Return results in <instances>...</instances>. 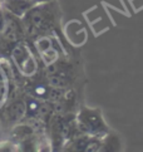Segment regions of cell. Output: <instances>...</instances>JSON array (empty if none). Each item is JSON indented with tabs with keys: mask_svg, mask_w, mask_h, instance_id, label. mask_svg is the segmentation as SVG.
<instances>
[{
	"mask_svg": "<svg viewBox=\"0 0 143 152\" xmlns=\"http://www.w3.org/2000/svg\"><path fill=\"white\" fill-rule=\"evenodd\" d=\"M25 37L29 42H34L40 37L55 35L60 30L62 12L55 0L35 4L21 18Z\"/></svg>",
	"mask_w": 143,
	"mask_h": 152,
	"instance_id": "obj_1",
	"label": "cell"
},
{
	"mask_svg": "<svg viewBox=\"0 0 143 152\" xmlns=\"http://www.w3.org/2000/svg\"><path fill=\"white\" fill-rule=\"evenodd\" d=\"M26 115L25 93L21 91L13 92L0 107V123L4 129H13L16 124L23 122Z\"/></svg>",
	"mask_w": 143,
	"mask_h": 152,
	"instance_id": "obj_2",
	"label": "cell"
},
{
	"mask_svg": "<svg viewBox=\"0 0 143 152\" xmlns=\"http://www.w3.org/2000/svg\"><path fill=\"white\" fill-rule=\"evenodd\" d=\"M75 121L79 131L92 137H104L111 132L99 108L82 107L77 113Z\"/></svg>",
	"mask_w": 143,
	"mask_h": 152,
	"instance_id": "obj_3",
	"label": "cell"
},
{
	"mask_svg": "<svg viewBox=\"0 0 143 152\" xmlns=\"http://www.w3.org/2000/svg\"><path fill=\"white\" fill-rule=\"evenodd\" d=\"M31 47L33 45L29 40H21L15 45L10 54V58L14 66L19 69L21 77H31L38 72V63L35 58L38 56L35 52L31 50Z\"/></svg>",
	"mask_w": 143,
	"mask_h": 152,
	"instance_id": "obj_4",
	"label": "cell"
},
{
	"mask_svg": "<svg viewBox=\"0 0 143 152\" xmlns=\"http://www.w3.org/2000/svg\"><path fill=\"white\" fill-rule=\"evenodd\" d=\"M34 3L30 0H4L3 8L7 12L12 13L18 18H23L28 10L34 7Z\"/></svg>",
	"mask_w": 143,
	"mask_h": 152,
	"instance_id": "obj_5",
	"label": "cell"
},
{
	"mask_svg": "<svg viewBox=\"0 0 143 152\" xmlns=\"http://www.w3.org/2000/svg\"><path fill=\"white\" fill-rule=\"evenodd\" d=\"M5 75L1 73V69H0V104H3V102L7 97V83H5Z\"/></svg>",
	"mask_w": 143,
	"mask_h": 152,
	"instance_id": "obj_6",
	"label": "cell"
},
{
	"mask_svg": "<svg viewBox=\"0 0 143 152\" xmlns=\"http://www.w3.org/2000/svg\"><path fill=\"white\" fill-rule=\"evenodd\" d=\"M5 19H7V17H5V9L0 8V33L3 31L5 26Z\"/></svg>",
	"mask_w": 143,
	"mask_h": 152,
	"instance_id": "obj_7",
	"label": "cell"
},
{
	"mask_svg": "<svg viewBox=\"0 0 143 152\" xmlns=\"http://www.w3.org/2000/svg\"><path fill=\"white\" fill-rule=\"evenodd\" d=\"M34 4H40V3H48V1H53V0H30Z\"/></svg>",
	"mask_w": 143,
	"mask_h": 152,
	"instance_id": "obj_8",
	"label": "cell"
},
{
	"mask_svg": "<svg viewBox=\"0 0 143 152\" xmlns=\"http://www.w3.org/2000/svg\"><path fill=\"white\" fill-rule=\"evenodd\" d=\"M3 3H4V0H0V8H3Z\"/></svg>",
	"mask_w": 143,
	"mask_h": 152,
	"instance_id": "obj_9",
	"label": "cell"
}]
</instances>
